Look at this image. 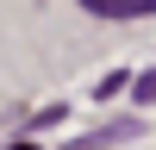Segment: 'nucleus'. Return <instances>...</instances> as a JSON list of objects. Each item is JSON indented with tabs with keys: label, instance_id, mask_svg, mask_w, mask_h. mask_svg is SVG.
I'll return each instance as SVG.
<instances>
[{
	"label": "nucleus",
	"instance_id": "1",
	"mask_svg": "<svg viewBox=\"0 0 156 150\" xmlns=\"http://www.w3.org/2000/svg\"><path fill=\"white\" fill-rule=\"evenodd\" d=\"M81 6L100 19H144V12H156V0H81Z\"/></svg>",
	"mask_w": 156,
	"mask_h": 150
},
{
	"label": "nucleus",
	"instance_id": "2",
	"mask_svg": "<svg viewBox=\"0 0 156 150\" xmlns=\"http://www.w3.org/2000/svg\"><path fill=\"white\" fill-rule=\"evenodd\" d=\"M119 88H125V75H100V81H94V94H100V100H112Z\"/></svg>",
	"mask_w": 156,
	"mask_h": 150
},
{
	"label": "nucleus",
	"instance_id": "3",
	"mask_svg": "<svg viewBox=\"0 0 156 150\" xmlns=\"http://www.w3.org/2000/svg\"><path fill=\"white\" fill-rule=\"evenodd\" d=\"M137 100H156V69L144 75V81H137Z\"/></svg>",
	"mask_w": 156,
	"mask_h": 150
}]
</instances>
